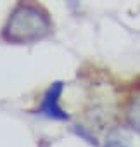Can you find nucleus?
<instances>
[{
    "label": "nucleus",
    "instance_id": "nucleus-1",
    "mask_svg": "<svg viewBox=\"0 0 140 147\" xmlns=\"http://www.w3.org/2000/svg\"><path fill=\"white\" fill-rule=\"evenodd\" d=\"M48 31H50V21L45 12H42L38 7L33 5H19L12 12L5 26L4 36L11 42L26 43L43 38Z\"/></svg>",
    "mask_w": 140,
    "mask_h": 147
},
{
    "label": "nucleus",
    "instance_id": "nucleus-2",
    "mask_svg": "<svg viewBox=\"0 0 140 147\" xmlns=\"http://www.w3.org/2000/svg\"><path fill=\"white\" fill-rule=\"evenodd\" d=\"M61 92H62V83L61 82L54 83L47 90V94L43 97V102H42V107L38 109V113L42 116H47V118H52V119H67V114L59 107Z\"/></svg>",
    "mask_w": 140,
    "mask_h": 147
},
{
    "label": "nucleus",
    "instance_id": "nucleus-3",
    "mask_svg": "<svg viewBox=\"0 0 140 147\" xmlns=\"http://www.w3.org/2000/svg\"><path fill=\"white\" fill-rule=\"evenodd\" d=\"M128 119H130V125L137 131H140V99H137L133 102V106H131V109L128 113Z\"/></svg>",
    "mask_w": 140,
    "mask_h": 147
}]
</instances>
